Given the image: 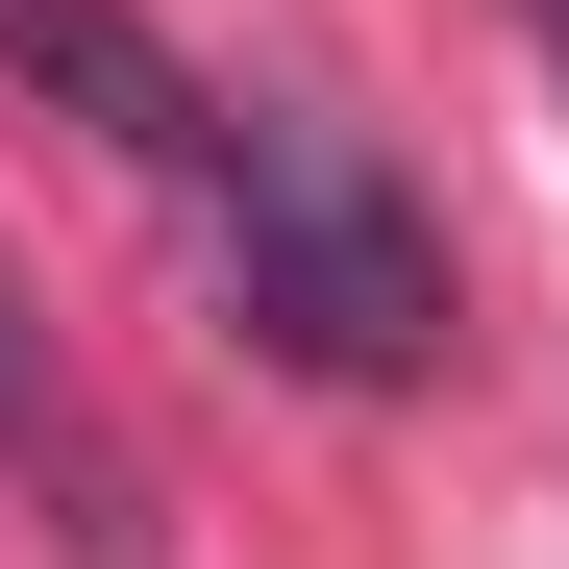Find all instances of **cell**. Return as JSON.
Segmentation results:
<instances>
[{
  "label": "cell",
  "mask_w": 569,
  "mask_h": 569,
  "mask_svg": "<svg viewBox=\"0 0 569 569\" xmlns=\"http://www.w3.org/2000/svg\"><path fill=\"white\" fill-rule=\"evenodd\" d=\"M199 199H223V298H248L272 371H322V397H421V371H446V248L397 223V173H371L347 124L248 100L199 149Z\"/></svg>",
  "instance_id": "1"
},
{
  "label": "cell",
  "mask_w": 569,
  "mask_h": 569,
  "mask_svg": "<svg viewBox=\"0 0 569 569\" xmlns=\"http://www.w3.org/2000/svg\"><path fill=\"white\" fill-rule=\"evenodd\" d=\"M0 74L74 124V149H124V173H199L223 100H199V50L149 26V0H0Z\"/></svg>",
  "instance_id": "2"
},
{
  "label": "cell",
  "mask_w": 569,
  "mask_h": 569,
  "mask_svg": "<svg viewBox=\"0 0 569 569\" xmlns=\"http://www.w3.org/2000/svg\"><path fill=\"white\" fill-rule=\"evenodd\" d=\"M0 470H26V496L74 520V545H149V496H124V446H100V397H74V371H50V322H26V272H0Z\"/></svg>",
  "instance_id": "3"
},
{
  "label": "cell",
  "mask_w": 569,
  "mask_h": 569,
  "mask_svg": "<svg viewBox=\"0 0 569 569\" xmlns=\"http://www.w3.org/2000/svg\"><path fill=\"white\" fill-rule=\"evenodd\" d=\"M520 26H545V74H569V0H520Z\"/></svg>",
  "instance_id": "4"
}]
</instances>
